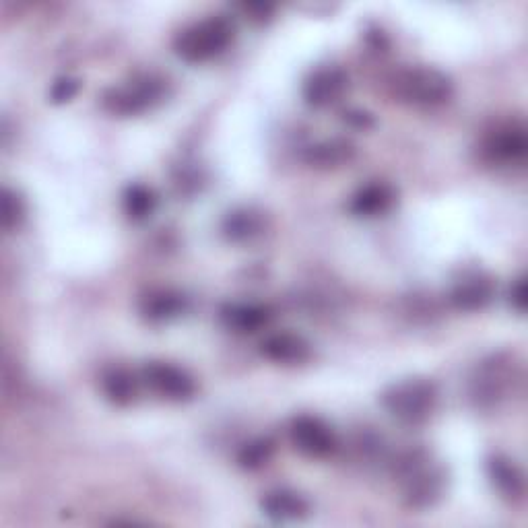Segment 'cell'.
<instances>
[{
    "mask_svg": "<svg viewBox=\"0 0 528 528\" xmlns=\"http://www.w3.org/2000/svg\"><path fill=\"white\" fill-rule=\"evenodd\" d=\"M234 33L236 27L229 19L209 17L180 31L174 42V52L190 64L209 62L229 48V44L234 42Z\"/></svg>",
    "mask_w": 528,
    "mask_h": 528,
    "instance_id": "cell-1",
    "label": "cell"
},
{
    "mask_svg": "<svg viewBox=\"0 0 528 528\" xmlns=\"http://www.w3.org/2000/svg\"><path fill=\"white\" fill-rule=\"evenodd\" d=\"M438 401L436 386L427 380H405L390 386L382 394V405L394 417L405 425H419L432 417Z\"/></svg>",
    "mask_w": 528,
    "mask_h": 528,
    "instance_id": "cell-2",
    "label": "cell"
},
{
    "mask_svg": "<svg viewBox=\"0 0 528 528\" xmlns=\"http://www.w3.org/2000/svg\"><path fill=\"white\" fill-rule=\"evenodd\" d=\"M394 93L403 102L415 106H438L450 97L452 83L450 79L432 66H415L396 75Z\"/></svg>",
    "mask_w": 528,
    "mask_h": 528,
    "instance_id": "cell-3",
    "label": "cell"
},
{
    "mask_svg": "<svg viewBox=\"0 0 528 528\" xmlns=\"http://www.w3.org/2000/svg\"><path fill=\"white\" fill-rule=\"evenodd\" d=\"M161 97H163V81L155 77H143V79H135L124 87L110 89L104 95V108L118 116H135L159 104Z\"/></svg>",
    "mask_w": 528,
    "mask_h": 528,
    "instance_id": "cell-4",
    "label": "cell"
},
{
    "mask_svg": "<svg viewBox=\"0 0 528 528\" xmlns=\"http://www.w3.org/2000/svg\"><path fill=\"white\" fill-rule=\"evenodd\" d=\"M141 378L149 386V390L159 394L165 401L184 403L196 394L194 378L186 370L172 366V363L151 361L143 368Z\"/></svg>",
    "mask_w": 528,
    "mask_h": 528,
    "instance_id": "cell-5",
    "label": "cell"
},
{
    "mask_svg": "<svg viewBox=\"0 0 528 528\" xmlns=\"http://www.w3.org/2000/svg\"><path fill=\"white\" fill-rule=\"evenodd\" d=\"M405 500L411 508L434 506L444 491V475L436 467H429L425 460L413 458L405 465Z\"/></svg>",
    "mask_w": 528,
    "mask_h": 528,
    "instance_id": "cell-6",
    "label": "cell"
},
{
    "mask_svg": "<svg viewBox=\"0 0 528 528\" xmlns=\"http://www.w3.org/2000/svg\"><path fill=\"white\" fill-rule=\"evenodd\" d=\"M289 438L295 450L310 458H326L337 450V436L333 427L312 415H300L291 421Z\"/></svg>",
    "mask_w": 528,
    "mask_h": 528,
    "instance_id": "cell-7",
    "label": "cell"
},
{
    "mask_svg": "<svg viewBox=\"0 0 528 528\" xmlns=\"http://www.w3.org/2000/svg\"><path fill=\"white\" fill-rule=\"evenodd\" d=\"M347 75L335 66H326L312 73L304 85V99L312 108H326L337 104L347 91Z\"/></svg>",
    "mask_w": 528,
    "mask_h": 528,
    "instance_id": "cell-8",
    "label": "cell"
},
{
    "mask_svg": "<svg viewBox=\"0 0 528 528\" xmlns=\"http://www.w3.org/2000/svg\"><path fill=\"white\" fill-rule=\"evenodd\" d=\"M260 353L279 366H300L312 355L310 343L295 333H275L260 343Z\"/></svg>",
    "mask_w": 528,
    "mask_h": 528,
    "instance_id": "cell-9",
    "label": "cell"
},
{
    "mask_svg": "<svg viewBox=\"0 0 528 528\" xmlns=\"http://www.w3.org/2000/svg\"><path fill=\"white\" fill-rule=\"evenodd\" d=\"M485 151L498 161L516 163L522 161L528 153V137L524 126L508 124L493 132L485 143Z\"/></svg>",
    "mask_w": 528,
    "mask_h": 528,
    "instance_id": "cell-10",
    "label": "cell"
},
{
    "mask_svg": "<svg viewBox=\"0 0 528 528\" xmlns=\"http://www.w3.org/2000/svg\"><path fill=\"white\" fill-rule=\"evenodd\" d=\"M396 201V192L386 182H372L361 186L349 203V211L357 217H380L392 209Z\"/></svg>",
    "mask_w": 528,
    "mask_h": 528,
    "instance_id": "cell-11",
    "label": "cell"
},
{
    "mask_svg": "<svg viewBox=\"0 0 528 528\" xmlns=\"http://www.w3.org/2000/svg\"><path fill=\"white\" fill-rule=\"evenodd\" d=\"M487 475L504 500L520 502L524 498V475L516 462L506 456H493L487 462Z\"/></svg>",
    "mask_w": 528,
    "mask_h": 528,
    "instance_id": "cell-12",
    "label": "cell"
},
{
    "mask_svg": "<svg viewBox=\"0 0 528 528\" xmlns=\"http://www.w3.org/2000/svg\"><path fill=\"white\" fill-rule=\"evenodd\" d=\"M260 506H262V512L275 522L302 520L310 512V504L304 495L289 491V489H277V491L267 493Z\"/></svg>",
    "mask_w": 528,
    "mask_h": 528,
    "instance_id": "cell-13",
    "label": "cell"
},
{
    "mask_svg": "<svg viewBox=\"0 0 528 528\" xmlns=\"http://www.w3.org/2000/svg\"><path fill=\"white\" fill-rule=\"evenodd\" d=\"M491 297H493V283L477 273L462 277L450 293L452 304L458 310H467V312L485 308L491 302Z\"/></svg>",
    "mask_w": 528,
    "mask_h": 528,
    "instance_id": "cell-14",
    "label": "cell"
},
{
    "mask_svg": "<svg viewBox=\"0 0 528 528\" xmlns=\"http://www.w3.org/2000/svg\"><path fill=\"white\" fill-rule=\"evenodd\" d=\"M223 322L227 324V328L236 330V333H256V330L264 328L273 314L267 306H258V304H234V306H227L221 312Z\"/></svg>",
    "mask_w": 528,
    "mask_h": 528,
    "instance_id": "cell-15",
    "label": "cell"
},
{
    "mask_svg": "<svg viewBox=\"0 0 528 528\" xmlns=\"http://www.w3.org/2000/svg\"><path fill=\"white\" fill-rule=\"evenodd\" d=\"M353 145L343 139H333V141H324L308 149L306 161L312 165V168L318 170H335L341 168V165L349 163L353 159Z\"/></svg>",
    "mask_w": 528,
    "mask_h": 528,
    "instance_id": "cell-16",
    "label": "cell"
},
{
    "mask_svg": "<svg viewBox=\"0 0 528 528\" xmlns=\"http://www.w3.org/2000/svg\"><path fill=\"white\" fill-rule=\"evenodd\" d=\"M104 392L108 396V401L114 403V405H130L132 401L137 399L139 394V382L137 378L132 376L130 372L126 370H112L104 376Z\"/></svg>",
    "mask_w": 528,
    "mask_h": 528,
    "instance_id": "cell-17",
    "label": "cell"
},
{
    "mask_svg": "<svg viewBox=\"0 0 528 528\" xmlns=\"http://www.w3.org/2000/svg\"><path fill=\"white\" fill-rule=\"evenodd\" d=\"M184 310V297L172 291H159L149 295L143 304V314L153 322L176 318Z\"/></svg>",
    "mask_w": 528,
    "mask_h": 528,
    "instance_id": "cell-18",
    "label": "cell"
},
{
    "mask_svg": "<svg viewBox=\"0 0 528 528\" xmlns=\"http://www.w3.org/2000/svg\"><path fill=\"white\" fill-rule=\"evenodd\" d=\"M157 207L155 192L143 184H132L124 192V211L132 221L147 219Z\"/></svg>",
    "mask_w": 528,
    "mask_h": 528,
    "instance_id": "cell-19",
    "label": "cell"
},
{
    "mask_svg": "<svg viewBox=\"0 0 528 528\" xmlns=\"http://www.w3.org/2000/svg\"><path fill=\"white\" fill-rule=\"evenodd\" d=\"M273 452H275V444L267 438H258V440H252L248 442L240 454H238V462L242 469H248V471H256L260 467L267 465V462L273 458Z\"/></svg>",
    "mask_w": 528,
    "mask_h": 528,
    "instance_id": "cell-20",
    "label": "cell"
},
{
    "mask_svg": "<svg viewBox=\"0 0 528 528\" xmlns=\"http://www.w3.org/2000/svg\"><path fill=\"white\" fill-rule=\"evenodd\" d=\"M225 234L231 240H248L252 236L258 234L260 229V221L254 213L250 211H240V213H229V217L225 219Z\"/></svg>",
    "mask_w": 528,
    "mask_h": 528,
    "instance_id": "cell-21",
    "label": "cell"
},
{
    "mask_svg": "<svg viewBox=\"0 0 528 528\" xmlns=\"http://www.w3.org/2000/svg\"><path fill=\"white\" fill-rule=\"evenodd\" d=\"M25 217V205L21 201V196L11 190V188H5L3 190V215H0V221H3V227L7 231L19 227V223L23 221Z\"/></svg>",
    "mask_w": 528,
    "mask_h": 528,
    "instance_id": "cell-22",
    "label": "cell"
},
{
    "mask_svg": "<svg viewBox=\"0 0 528 528\" xmlns=\"http://www.w3.org/2000/svg\"><path fill=\"white\" fill-rule=\"evenodd\" d=\"M77 91H79V81L77 79L60 77L50 89V102L56 104V106L71 102V99L77 95Z\"/></svg>",
    "mask_w": 528,
    "mask_h": 528,
    "instance_id": "cell-23",
    "label": "cell"
},
{
    "mask_svg": "<svg viewBox=\"0 0 528 528\" xmlns=\"http://www.w3.org/2000/svg\"><path fill=\"white\" fill-rule=\"evenodd\" d=\"M510 304L516 312L524 314L528 306V287H526V277L516 279V283L510 289Z\"/></svg>",
    "mask_w": 528,
    "mask_h": 528,
    "instance_id": "cell-24",
    "label": "cell"
}]
</instances>
